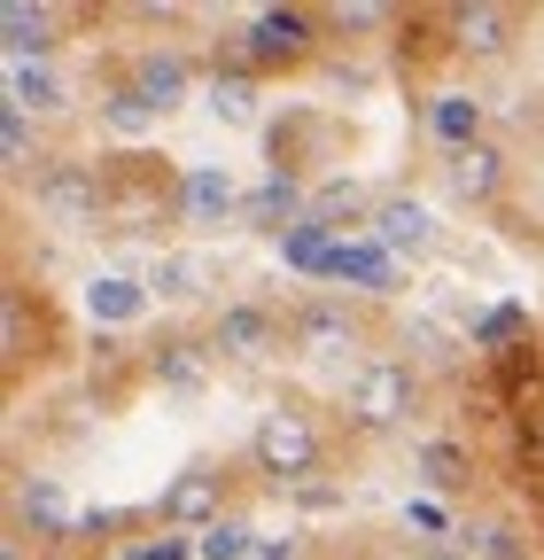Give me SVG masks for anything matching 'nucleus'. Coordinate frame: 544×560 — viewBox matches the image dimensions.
<instances>
[{"mask_svg": "<svg viewBox=\"0 0 544 560\" xmlns=\"http://www.w3.org/2000/svg\"><path fill=\"white\" fill-rule=\"evenodd\" d=\"M249 467H257L272 490H304V482L327 467V429H319V412L296 405V397L264 405L257 429H249Z\"/></svg>", "mask_w": 544, "mask_h": 560, "instance_id": "obj_1", "label": "nucleus"}, {"mask_svg": "<svg viewBox=\"0 0 544 560\" xmlns=\"http://www.w3.org/2000/svg\"><path fill=\"white\" fill-rule=\"evenodd\" d=\"M311 55H319V9H257L218 47V62L249 70V79H288V70H304Z\"/></svg>", "mask_w": 544, "mask_h": 560, "instance_id": "obj_2", "label": "nucleus"}, {"mask_svg": "<svg viewBox=\"0 0 544 560\" xmlns=\"http://www.w3.org/2000/svg\"><path fill=\"white\" fill-rule=\"evenodd\" d=\"M102 179H109V226L102 234H164L156 219H179V179L164 156H149V149L102 156Z\"/></svg>", "mask_w": 544, "mask_h": 560, "instance_id": "obj_3", "label": "nucleus"}, {"mask_svg": "<svg viewBox=\"0 0 544 560\" xmlns=\"http://www.w3.org/2000/svg\"><path fill=\"white\" fill-rule=\"evenodd\" d=\"M32 210L55 234H102L109 226V179L94 156H47V172L32 179Z\"/></svg>", "mask_w": 544, "mask_h": 560, "instance_id": "obj_4", "label": "nucleus"}, {"mask_svg": "<svg viewBox=\"0 0 544 560\" xmlns=\"http://www.w3.org/2000/svg\"><path fill=\"white\" fill-rule=\"evenodd\" d=\"M343 412H351L358 436H397L421 412V366L413 359H366L343 389Z\"/></svg>", "mask_w": 544, "mask_h": 560, "instance_id": "obj_5", "label": "nucleus"}, {"mask_svg": "<svg viewBox=\"0 0 544 560\" xmlns=\"http://www.w3.org/2000/svg\"><path fill=\"white\" fill-rule=\"evenodd\" d=\"M47 342H55V327H47L39 289L32 280H9V289H0V374H9V389L47 366Z\"/></svg>", "mask_w": 544, "mask_h": 560, "instance_id": "obj_6", "label": "nucleus"}, {"mask_svg": "<svg viewBox=\"0 0 544 560\" xmlns=\"http://www.w3.org/2000/svg\"><path fill=\"white\" fill-rule=\"evenodd\" d=\"M156 522L164 529H211V522H226V459H187L164 490H156Z\"/></svg>", "mask_w": 544, "mask_h": 560, "instance_id": "obj_7", "label": "nucleus"}, {"mask_svg": "<svg viewBox=\"0 0 544 560\" xmlns=\"http://www.w3.org/2000/svg\"><path fill=\"white\" fill-rule=\"evenodd\" d=\"M436 24H444V47L459 62H506L513 39H521V16L498 9V0H459V9H436Z\"/></svg>", "mask_w": 544, "mask_h": 560, "instance_id": "obj_8", "label": "nucleus"}, {"mask_svg": "<svg viewBox=\"0 0 544 560\" xmlns=\"http://www.w3.org/2000/svg\"><path fill=\"white\" fill-rule=\"evenodd\" d=\"M281 335H288V319L272 304H218L202 342H211V359H226V366H264L272 350H281Z\"/></svg>", "mask_w": 544, "mask_h": 560, "instance_id": "obj_9", "label": "nucleus"}, {"mask_svg": "<svg viewBox=\"0 0 544 560\" xmlns=\"http://www.w3.org/2000/svg\"><path fill=\"white\" fill-rule=\"evenodd\" d=\"M436 172H444V195H451L459 210H498V202H506V187H513V164H506V149H498V140L451 149Z\"/></svg>", "mask_w": 544, "mask_h": 560, "instance_id": "obj_10", "label": "nucleus"}, {"mask_svg": "<svg viewBox=\"0 0 544 560\" xmlns=\"http://www.w3.org/2000/svg\"><path fill=\"white\" fill-rule=\"evenodd\" d=\"M288 342L304 350V359H351V350H366V312L358 304H334V296H311L288 319Z\"/></svg>", "mask_w": 544, "mask_h": 560, "instance_id": "obj_11", "label": "nucleus"}, {"mask_svg": "<svg viewBox=\"0 0 544 560\" xmlns=\"http://www.w3.org/2000/svg\"><path fill=\"white\" fill-rule=\"evenodd\" d=\"M319 280H334V289H358V296H389L397 280H404V257H389L374 234H343Z\"/></svg>", "mask_w": 544, "mask_h": 560, "instance_id": "obj_12", "label": "nucleus"}, {"mask_svg": "<svg viewBox=\"0 0 544 560\" xmlns=\"http://www.w3.org/2000/svg\"><path fill=\"white\" fill-rule=\"evenodd\" d=\"M125 86L164 117V109H179V102L194 94V62H187L179 47H141V55L125 62Z\"/></svg>", "mask_w": 544, "mask_h": 560, "instance_id": "obj_13", "label": "nucleus"}, {"mask_svg": "<svg viewBox=\"0 0 544 560\" xmlns=\"http://www.w3.org/2000/svg\"><path fill=\"white\" fill-rule=\"evenodd\" d=\"M389 257H428L436 242H444V226H436V210L428 202H413V195H381V210H374V226H366Z\"/></svg>", "mask_w": 544, "mask_h": 560, "instance_id": "obj_14", "label": "nucleus"}, {"mask_svg": "<svg viewBox=\"0 0 544 560\" xmlns=\"http://www.w3.org/2000/svg\"><path fill=\"white\" fill-rule=\"evenodd\" d=\"M304 210H311L304 172H264V187H257V195H241V219H249L257 234H288Z\"/></svg>", "mask_w": 544, "mask_h": 560, "instance_id": "obj_15", "label": "nucleus"}, {"mask_svg": "<svg viewBox=\"0 0 544 560\" xmlns=\"http://www.w3.org/2000/svg\"><path fill=\"white\" fill-rule=\"evenodd\" d=\"M71 24V9H24V0H9V9H0V32H9V62L16 70H32V62H47L55 55V32Z\"/></svg>", "mask_w": 544, "mask_h": 560, "instance_id": "obj_16", "label": "nucleus"}, {"mask_svg": "<svg viewBox=\"0 0 544 560\" xmlns=\"http://www.w3.org/2000/svg\"><path fill=\"white\" fill-rule=\"evenodd\" d=\"M149 382L172 389V397H194L202 382H211V342H194V335H164L149 350Z\"/></svg>", "mask_w": 544, "mask_h": 560, "instance_id": "obj_17", "label": "nucleus"}, {"mask_svg": "<svg viewBox=\"0 0 544 560\" xmlns=\"http://www.w3.org/2000/svg\"><path fill=\"white\" fill-rule=\"evenodd\" d=\"M16 522L32 529V537H47V545H62L79 522H71V499H62V482L55 475H24L16 482Z\"/></svg>", "mask_w": 544, "mask_h": 560, "instance_id": "obj_18", "label": "nucleus"}, {"mask_svg": "<svg viewBox=\"0 0 544 560\" xmlns=\"http://www.w3.org/2000/svg\"><path fill=\"white\" fill-rule=\"evenodd\" d=\"M226 210H241V195H234V179L218 164H187L179 172V219L187 226H218Z\"/></svg>", "mask_w": 544, "mask_h": 560, "instance_id": "obj_19", "label": "nucleus"}, {"mask_svg": "<svg viewBox=\"0 0 544 560\" xmlns=\"http://www.w3.org/2000/svg\"><path fill=\"white\" fill-rule=\"evenodd\" d=\"M413 467H421V482L436 490V499H466V482H474V452H466L459 436L421 444V452H413Z\"/></svg>", "mask_w": 544, "mask_h": 560, "instance_id": "obj_20", "label": "nucleus"}, {"mask_svg": "<svg viewBox=\"0 0 544 560\" xmlns=\"http://www.w3.org/2000/svg\"><path fill=\"white\" fill-rule=\"evenodd\" d=\"M521 342H536L529 304H490V312L466 319V350H490V359H506V350H521Z\"/></svg>", "mask_w": 544, "mask_h": 560, "instance_id": "obj_21", "label": "nucleus"}, {"mask_svg": "<svg viewBox=\"0 0 544 560\" xmlns=\"http://www.w3.org/2000/svg\"><path fill=\"white\" fill-rule=\"evenodd\" d=\"M86 312L102 319V327H132L149 312V280H132V272H102L94 289H86Z\"/></svg>", "mask_w": 544, "mask_h": 560, "instance_id": "obj_22", "label": "nucleus"}, {"mask_svg": "<svg viewBox=\"0 0 544 560\" xmlns=\"http://www.w3.org/2000/svg\"><path fill=\"white\" fill-rule=\"evenodd\" d=\"M428 132H436L444 156L451 149H474V140H483V102H474V94H436L428 102Z\"/></svg>", "mask_w": 544, "mask_h": 560, "instance_id": "obj_23", "label": "nucleus"}, {"mask_svg": "<svg viewBox=\"0 0 544 560\" xmlns=\"http://www.w3.org/2000/svg\"><path fill=\"white\" fill-rule=\"evenodd\" d=\"M374 210H381V202H374L358 179H327V187L311 195V219H319L327 234H343V226H374Z\"/></svg>", "mask_w": 544, "mask_h": 560, "instance_id": "obj_24", "label": "nucleus"}, {"mask_svg": "<svg viewBox=\"0 0 544 560\" xmlns=\"http://www.w3.org/2000/svg\"><path fill=\"white\" fill-rule=\"evenodd\" d=\"M257 86H264V79H249V70H226V62H211V86H202V109H211V117H226V125H257Z\"/></svg>", "mask_w": 544, "mask_h": 560, "instance_id": "obj_25", "label": "nucleus"}, {"mask_svg": "<svg viewBox=\"0 0 544 560\" xmlns=\"http://www.w3.org/2000/svg\"><path fill=\"white\" fill-rule=\"evenodd\" d=\"M149 296L156 304H194V296H211V265H202V257H156L149 265Z\"/></svg>", "mask_w": 544, "mask_h": 560, "instance_id": "obj_26", "label": "nucleus"}, {"mask_svg": "<svg viewBox=\"0 0 544 560\" xmlns=\"http://www.w3.org/2000/svg\"><path fill=\"white\" fill-rule=\"evenodd\" d=\"M9 109H24V117H55V109H71V86H62L47 62L9 70Z\"/></svg>", "mask_w": 544, "mask_h": 560, "instance_id": "obj_27", "label": "nucleus"}, {"mask_svg": "<svg viewBox=\"0 0 544 560\" xmlns=\"http://www.w3.org/2000/svg\"><path fill=\"white\" fill-rule=\"evenodd\" d=\"M334 242H343V234H327L311 210H304V219L281 234V265H288V272H304V280H319V272H327V257H334Z\"/></svg>", "mask_w": 544, "mask_h": 560, "instance_id": "obj_28", "label": "nucleus"}, {"mask_svg": "<svg viewBox=\"0 0 544 560\" xmlns=\"http://www.w3.org/2000/svg\"><path fill=\"white\" fill-rule=\"evenodd\" d=\"M0 172H9V179H39V172H47L39 132H32L24 109H0Z\"/></svg>", "mask_w": 544, "mask_h": 560, "instance_id": "obj_29", "label": "nucleus"}, {"mask_svg": "<svg viewBox=\"0 0 544 560\" xmlns=\"http://www.w3.org/2000/svg\"><path fill=\"white\" fill-rule=\"evenodd\" d=\"M319 32H334V39H358V32H404V16L381 9V0H343V9H319Z\"/></svg>", "mask_w": 544, "mask_h": 560, "instance_id": "obj_30", "label": "nucleus"}, {"mask_svg": "<svg viewBox=\"0 0 544 560\" xmlns=\"http://www.w3.org/2000/svg\"><path fill=\"white\" fill-rule=\"evenodd\" d=\"M397 335H404V359H413V366H451V359H459V350H466V342H459L451 327H436V319H421V312H413V319H404Z\"/></svg>", "mask_w": 544, "mask_h": 560, "instance_id": "obj_31", "label": "nucleus"}, {"mask_svg": "<svg viewBox=\"0 0 544 560\" xmlns=\"http://www.w3.org/2000/svg\"><path fill=\"white\" fill-rule=\"evenodd\" d=\"M102 117H109V132H117V140H141V132H156V109H149L141 94H132L125 79L102 94Z\"/></svg>", "mask_w": 544, "mask_h": 560, "instance_id": "obj_32", "label": "nucleus"}, {"mask_svg": "<svg viewBox=\"0 0 544 560\" xmlns=\"http://www.w3.org/2000/svg\"><path fill=\"white\" fill-rule=\"evenodd\" d=\"M257 552H264V545H257V537H249V522H234V514H226V522H211V529L194 537V560H257Z\"/></svg>", "mask_w": 544, "mask_h": 560, "instance_id": "obj_33", "label": "nucleus"}, {"mask_svg": "<svg viewBox=\"0 0 544 560\" xmlns=\"http://www.w3.org/2000/svg\"><path fill=\"white\" fill-rule=\"evenodd\" d=\"M459 545H466L474 560H521V537H513L506 522H466V529H459Z\"/></svg>", "mask_w": 544, "mask_h": 560, "instance_id": "obj_34", "label": "nucleus"}, {"mask_svg": "<svg viewBox=\"0 0 544 560\" xmlns=\"http://www.w3.org/2000/svg\"><path fill=\"white\" fill-rule=\"evenodd\" d=\"M125 560H194V545H179V537H156V545H125Z\"/></svg>", "mask_w": 544, "mask_h": 560, "instance_id": "obj_35", "label": "nucleus"}, {"mask_svg": "<svg viewBox=\"0 0 544 560\" xmlns=\"http://www.w3.org/2000/svg\"><path fill=\"white\" fill-rule=\"evenodd\" d=\"M404 522H413V529H428V537H444V529H451L436 499H413V506H404Z\"/></svg>", "mask_w": 544, "mask_h": 560, "instance_id": "obj_36", "label": "nucleus"}, {"mask_svg": "<svg viewBox=\"0 0 544 560\" xmlns=\"http://www.w3.org/2000/svg\"><path fill=\"white\" fill-rule=\"evenodd\" d=\"M257 560H304V545H296V537H281V545H264Z\"/></svg>", "mask_w": 544, "mask_h": 560, "instance_id": "obj_37", "label": "nucleus"}]
</instances>
